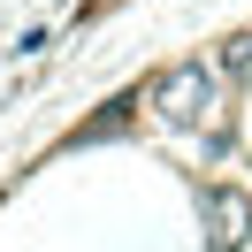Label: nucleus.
Masks as SVG:
<instances>
[{
    "mask_svg": "<svg viewBox=\"0 0 252 252\" xmlns=\"http://www.w3.org/2000/svg\"><path fill=\"white\" fill-rule=\"evenodd\" d=\"M214 107V69L206 62H176L168 77H153V115L160 123H206Z\"/></svg>",
    "mask_w": 252,
    "mask_h": 252,
    "instance_id": "f257e3e1",
    "label": "nucleus"
},
{
    "mask_svg": "<svg viewBox=\"0 0 252 252\" xmlns=\"http://www.w3.org/2000/svg\"><path fill=\"white\" fill-rule=\"evenodd\" d=\"M206 214H214V252H237V245H245V221H252L245 191H206Z\"/></svg>",
    "mask_w": 252,
    "mask_h": 252,
    "instance_id": "f03ea898",
    "label": "nucleus"
},
{
    "mask_svg": "<svg viewBox=\"0 0 252 252\" xmlns=\"http://www.w3.org/2000/svg\"><path fill=\"white\" fill-rule=\"evenodd\" d=\"M229 69H237V77L252 69V38H229Z\"/></svg>",
    "mask_w": 252,
    "mask_h": 252,
    "instance_id": "7ed1b4c3",
    "label": "nucleus"
}]
</instances>
